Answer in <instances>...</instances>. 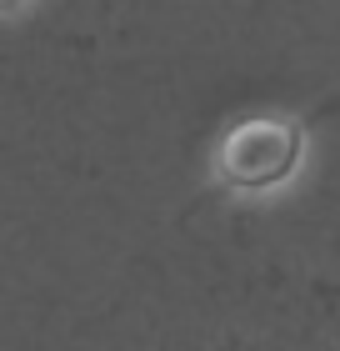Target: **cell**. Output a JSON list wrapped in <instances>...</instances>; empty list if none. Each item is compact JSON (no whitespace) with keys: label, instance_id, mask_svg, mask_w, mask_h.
Segmentation results:
<instances>
[{"label":"cell","instance_id":"6da1fadb","mask_svg":"<svg viewBox=\"0 0 340 351\" xmlns=\"http://www.w3.org/2000/svg\"><path fill=\"white\" fill-rule=\"evenodd\" d=\"M305 136L285 116H246L220 136L215 146V176L231 191H275L300 166Z\"/></svg>","mask_w":340,"mask_h":351}]
</instances>
